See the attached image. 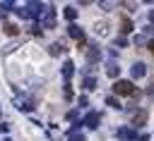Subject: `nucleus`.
Here are the masks:
<instances>
[{
	"label": "nucleus",
	"mask_w": 154,
	"mask_h": 141,
	"mask_svg": "<svg viewBox=\"0 0 154 141\" xmlns=\"http://www.w3.org/2000/svg\"><path fill=\"white\" fill-rule=\"evenodd\" d=\"M130 29H132V24H130L128 19H123V31H130Z\"/></svg>",
	"instance_id": "4468645a"
},
{
	"label": "nucleus",
	"mask_w": 154,
	"mask_h": 141,
	"mask_svg": "<svg viewBox=\"0 0 154 141\" xmlns=\"http://www.w3.org/2000/svg\"><path fill=\"white\" fill-rule=\"evenodd\" d=\"M17 31H19V29H17L14 24H5V33H10V36H14Z\"/></svg>",
	"instance_id": "423d86ee"
},
{
	"label": "nucleus",
	"mask_w": 154,
	"mask_h": 141,
	"mask_svg": "<svg viewBox=\"0 0 154 141\" xmlns=\"http://www.w3.org/2000/svg\"><path fill=\"white\" fill-rule=\"evenodd\" d=\"M94 84H96L94 79H87V81H84V88H94Z\"/></svg>",
	"instance_id": "2eb2a0df"
},
{
	"label": "nucleus",
	"mask_w": 154,
	"mask_h": 141,
	"mask_svg": "<svg viewBox=\"0 0 154 141\" xmlns=\"http://www.w3.org/2000/svg\"><path fill=\"white\" fill-rule=\"evenodd\" d=\"M113 91H116V93H120V96H125V93L130 96V93H132L135 88H132V84H130V81H116Z\"/></svg>",
	"instance_id": "f257e3e1"
},
{
	"label": "nucleus",
	"mask_w": 154,
	"mask_h": 141,
	"mask_svg": "<svg viewBox=\"0 0 154 141\" xmlns=\"http://www.w3.org/2000/svg\"><path fill=\"white\" fill-rule=\"evenodd\" d=\"M87 57H89V60H91V62H94V60H96V57H99V50H96V48H91V50H89V53H87Z\"/></svg>",
	"instance_id": "9d476101"
},
{
	"label": "nucleus",
	"mask_w": 154,
	"mask_h": 141,
	"mask_svg": "<svg viewBox=\"0 0 154 141\" xmlns=\"http://www.w3.org/2000/svg\"><path fill=\"white\" fill-rule=\"evenodd\" d=\"M149 48H152V53H154V41H152V43H149Z\"/></svg>",
	"instance_id": "dca6fc26"
},
{
	"label": "nucleus",
	"mask_w": 154,
	"mask_h": 141,
	"mask_svg": "<svg viewBox=\"0 0 154 141\" xmlns=\"http://www.w3.org/2000/svg\"><path fill=\"white\" fill-rule=\"evenodd\" d=\"M46 29H51L53 24H55V12L53 10H46V14H43V22H41Z\"/></svg>",
	"instance_id": "f03ea898"
},
{
	"label": "nucleus",
	"mask_w": 154,
	"mask_h": 141,
	"mask_svg": "<svg viewBox=\"0 0 154 141\" xmlns=\"http://www.w3.org/2000/svg\"><path fill=\"white\" fill-rule=\"evenodd\" d=\"M63 50H65V48H63V43H53V45H51V55H60Z\"/></svg>",
	"instance_id": "39448f33"
},
{
	"label": "nucleus",
	"mask_w": 154,
	"mask_h": 141,
	"mask_svg": "<svg viewBox=\"0 0 154 141\" xmlns=\"http://www.w3.org/2000/svg\"><path fill=\"white\" fill-rule=\"evenodd\" d=\"M70 139H72V141H84V136H82L79 131H70Z\"/></svg>",
	"instance_id": "9b49d317"
},
{
	"label": "nucleus",
	"mask_w": 154,
	"mask_h": 141,
	"mask_svg": "<svg viewBox=\"0 0 154 141\" xmlns=\"http://www.w3.org/2000/svg\"><path fill=\"white\" fill-rule=\"evenodd\" d=\"M106 72H108L111 76H116V74H118V67H116V65H108V69H106Z\"/></svg>",
	"instance_id": "f8f14e48"
},
{
	"label": "nucleus",
	"mask_w": 154,
	"mask_h": 141,
	"mask_svg": "<svg viewBox=\"0 0 154 141\" xmlns=\"http://www.w3.org/2000/svg\"><path fill=\"white\" fill-rule=\"evenodd\" d=\"M63 74L65 76H72V62H65L63 65Z\"/></svg>",
	"instance_id": "0eeeda50"
},
{
	"label": "nucleus",
	"mask_w": 154,
	"mask_h": 141,
	"mask_svg": "<svg viewBox=\"0 0 154 141\" xmlns=\"http://www.w3.org/2000/svg\"><path fill=\"white\" fill-rule=\"evenodd\" d=\"M132 74H135V76H142V74H144V65H135V67H132Z\"/></svg>",
	"instance_id": "6e6552de"
},
{
	"label": "nucleus",
	"mask_w": 154,
	"mask_h": 141,
	"mask_svg": "<svg viewBox=\"0 0 154 141\" xmlns=\"http://www.w3.org/2000/svg\"><path fill=\"white\" fill-rule=\"evenodd\" d=\"M84 122H87V127H96L99 115H96V112H91V115H87V119H84Z\"/></svg>",
	"instance_id": "20e7f679"
},
{
	"label": "nucleus",
	"mask_w": 154,
	"mask_h": 141,
	"mask_svg": "<svg viewBox=\"0 0 154 141\" xmlns=\"http://www.w3.org/2000/svg\"><path fill=\"white\" fill-rule=\"evenodd\" d=\"M65 17H67V19H75V17H77V10H72V7H65Z\"/></svg>",
	"instance_id": "1a4fd4ad"
},
{
	"label": "nucleus",
	"mask_w": 154,
	"mask_h": 141,
	"mask_svg": "<svg viewBox=\"0 0 154 141\" xmlns=\"http://www.w3.org/2000/svg\"><path fill=\"white\" fill-rule=\"evenodd\" d=\"M67 31H70V36H72V38H77L79 43H84V33H82V29H79V26H75V24H72Z\"/></svg>",
	"instance_id": "7ed1b4c3"
},
{
	"label": "nucleus",
	"mask_w": 154,
	"mask_h": 141,
	"mask_svg": "<svg viewBox=\"0 0 154 141\" xmlns=\"http://www.w3.org/2000/svg\"><path fill=\"white\" fill-rule=\"evenodd\" d=\"M144 117H147V115H144V112H140V115L135 117V124H142V122H144Z\"/></svg>",
	"instance_id": "ddd939ff"
}]
</instances>
